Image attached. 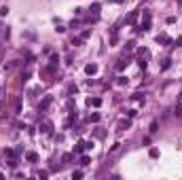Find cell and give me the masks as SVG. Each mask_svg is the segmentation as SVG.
<instances>
[{"mask_svg":"<svg viewBox=\"0 0 182 180\" xmlns=\"http://www.w3.org/2000/svg\"><path fill=\"white\" fill-rule=\"evenodd\" d=\"M129 127H131V119H125V121L119 123V129H121V131H123V129H129Z\"/></svg>","mask_w":182,"mask_h":180,"instance_id":"cell-7","label":"cell"},{"mask_svg":"<svg viewBox=\"0 0 182 180\" xmlns=\"http://www.w3.org/2000/svg\"><path fill=\"white\" fill-rule=\"evenodd\" d=\"M116 85H127V78H125V76H119V80H116Z\"/></svg>","mask_w":182,"mask_h":180,"instance_id":"cell-22","label":"cell"},{"mask_svg":"<svg viewBox=\"0 0 182 180\" xmlns=\"http://www.w3.org/2000/svg\"><path fill=\"white\" fill-rule=\"evenodd\" d=\"M119 146H121V144H119V142H114L112 146H110V152H116V150H119Z\"/></svg>","mask_w":182,"mask_h":180,"instance_id":"cell-21","label":"cell"},{"mask_svg":"<svg viewBox=\"0 0 182 180\" xmlns=\"http://www.w3.org/2000/svg\"><path fill=\"white\" fill-rule=\"evenodd\" d=\"M140 28H142V32H146V30L150 28V13H148V11H144V21H142Z\"/></svg>","mask_w":182,"mask_h":180,"instance_id":"cell-2","label":"cell"},{"mask_svg":"<svg viewBox=\"0 0 182 180\" xmlns=\"http://www.w3.org/2000/svg\"><path fill=\"white\" fill-rule=\"evenodd\" d=\"M169 66H171V59L167 57V59H163V64H161V70H167Z\"/></svg>","mask_w":182,"mask_h":180,"instance_id":"cell-13","label":"cell"},{"mask_svg":"<svg viewBox=\"0 0 182 180\" xmlns=\"http://www.w3.org/2000/svg\"><path fill=\"white\" fill-rule=\"evenodd\" d=\"M51 102H53V97L51 95H44V100L40 102V110H47V108L51 106Z\"/></svg>","mask_w":182,"mask_h":180,"instance_id":"cell-3","label":"cell"},{"mask_svg":"<svg viewBox=\"0 0 182 180\" xmlns=\"http://www.w3.org/2000/svg\"><path fill=\"white\" fill-rule=\"evenodd\" d=\"M135 19H138V11H131L129 15H127V19H125V23H135Z\"/></svg>","mask_w":182,"mask_h":180,"instance_id":"cell-4","label":"cell"},{"mask_svg":"<svg viewBox=\"0 0 182 180\" xmlns=\"http://www.w3.org/2000/svg\"><path fill=\"white\" fill-rule=\"evenodd\" d=\"M89 163H91V159H89L87 155H85V157H80V165H83V167H85V165H89Z\"/></svg>","mask_w":182,"mask_h":180,"instance_id":"cell-15","label":"cell"},{"mask_svg":"<svg viewBox=\"0 0 182 180\" xmlns=\"http://www.w3.org/2000/svg\"><path fill=\"white\" fill-rule=\"evenodd\" d=\"M157 42H169V36H167V34H161V36H157Z\"/></svg>","mask_w":182,"mask_h":180,"instance_id":"cell-12","label":"cell"},{"mask_svg":"<svg viewBox=\"0 0 182 180\" xmlns=\"http://www.w3.org/2000/svg\"><path fill=\"white\" fill-rule=\"evenodd\" d=\"M89 106L99 108V106H102V97H89Z\"/></svg>","mask_w":182,"mask_h":180,"instance_id":"cell-6","label":"cell"},{"mask_svg":"<svg viewBox=\"0 0 182 180\" xmlns=\"http://www.w3.org/2000/svg\"><path fill=\"white\" fill-rule=\"evenodd\" d=\"M127 64H129L127 59H119V64H116V70H123V68H127Z\"/></svg>","mask_w":182,"mask_h":180,"instance_id":"cell-10","label":"cell"},{"mask_svg":"<svg viewBox=\"0 0 182 180\" xmlns=\"http://www.w3.org/2000/svg\"><path fill=\"white\" fill-rule=\"evenodd\" d=\"M148 155H150L152 159H157V157H159V150H157V148H150V150H148Z\"/></svg>","mask_w":182,"mask_h":180,"instance_id":"cell-17","label":"cell"},{"mask_svg":"<svg viewBox=\"0 0 182 180\" xmlns=\"http://www.w3.org/2000/svg\"><path fill=\"white\" fill-rule=\"evenodd\" d=\"M138 66H140L142 70H146V59H142V57H140V59H138Z\"/></svg>","mask_w":182,"mask_h":180,"instance_id":"cell-18","label":"cell"},{"mask_svg":"<svg viewBox=\"0 0 182 180\" xmlns=\"http://www.w3.org/2000/svg\"><path fill=\"white\" fill-rule=\"evenodd\" d=\"M157 127H159V123H157V121H152V123H150V133L157 131Z\"/></svg>","mask_w":182,"mask_h":180,"instance_id":"cell-19","label":"cell"},{"mask_svg":"<svg viewBox=\"0 0 182 180\" xmlns=\"http://www.w3.org/2000/svg\"><path fill=\"white\" fill-rule=\"evenodd\" d=\"M91 11H93V15L97 17V13H99V4H97V2H93V4H91Z\"/></svg>","mask_w":182,"mask_h":180,"instance_id":"cell-16","label":"cell"},{"mask_svg":"<svg viewBox=\"0 0 182 180\" xmlns=\"http://www.w3.org/2000/svg\"><path fill=\"white\" fill-rule=\"evenodd\" d=\"M8 167H17V159L11 157V161H8Z\"/></svg>","mask_w":182,"mask_h":180,"instance_id":"cell-23","label":"cell"},{"mask_svg":"<svg viewBox=\"0 0 182 180\" xmlns=\"http://www.w3.org/2000/svg\"><path fill=\"white\" fill-rule=\"evenodd\" d=\"M85 72H87L89 76L95 74V72H97V64H87V66H85Z\"/></svg>","mask_w":182,"mask_h":180,"instance_id":"cell-5","label":"cell"},{"mask_svg":"<svg viewBox=\"0 0 182 180\" xmlns=\"http://www.w3.org/2000/svg\"><path fill=\"white\" fill-rule=\"evenodd\" d=\"M42 131H44V133H51V131H53V123H51V121H44V123H42Z\"/></svg>","mask_w":182,"mask_h":180,"instance_id":"cell-8","label":"cell"},{"mask_svg":"<svg viewBox=\"0 0 182 180\" xmlns=\"http://www.w3.org/2000/svg\"><path fill=\"white\" fill-rule=\"evenodd\" d=\"M91 146H93L91 142H83V140H78V142H76V148H74V155H80L83 150H87V148H91Z\"/></svg>","mask_w":182,"mask_h":180,"instance_id":"cell-1","label":"cell"},{"mask_svg":"<svg viewBox=\"0 0 182 180\" xmlns=\"http://www.w3.org/2000/svg\"><path fill=\"white\" fill-rule=\"evenodd\" d=\"M174 44H176V47H180V44H182V36H178V38H176V42H174Z\"/></svg>","mask_w":182,"mask_h":180,"instance_id":"cell-25","label":"cell"},{"mask_svg":"<svg viewBox=\"0 0 182 180\" xmlns=\"http://www.w3.org/2000/svg\"><path fill=\"white\" fill-rule=\"evenodd\" d=\"M72 159H74V155H70V152H66V155L61 157V161H63V163H70Z\"/></svg>","mask_w":182,"mask_h":180,"instance_id":"cell-11","label":"cell"},{"mask_svg":"<svg viewBox=\"0 0 182 180\" xmlns=\"http://www.w3.org/2000/svg\"><path fill=\"white\" fill-rule=\"evenodd\" d=\"M99 121V112H93L91 114V123H97Z\"/></svg>","mask_w":182,"mask_h":180,"instance_id":"cell-20","label":"cell"},{"mask_svg":"<svg viewBox=\"0 0 182 180\" xmlns=\"http://www.w3.org/2000/svg\"><path fill=\"white\" fill-rule=\"evenodd\" d=\"M135 114H138V110H127V116H129V119H133Z\"/></svg>","mask_w":182,"mask_h":180,"instance_id":"cell-24","label":"cell"},{"mask_svg":"<svg viewBox=\"0 0 182 180\" xmlns=\"http://www.w3.org/2000/svg\"><path fill=\"white\" fill-rule=\"evenodd\" d=\"M131 97H133L135 102H142V104H144V95H142V93H133Z\"/></svg>","mask_w":182,"mask_h":180,"instance_id":"cell-14","label":"cell"},{"mask_svg":"<svg viewBox=\"0 0 182 180\" xmlns=\"http://www.w3.org/2000/svg\"><path fill=\"white\" fill-rule=\"evenodd\" d=\"M25 159H28V161H32V163H34V161H38V155H36V152H25Z\"/></svg>","mask_w":182,"mask_h":180,"instance_id":"cell-9","label":"cell"}]
</instances>
